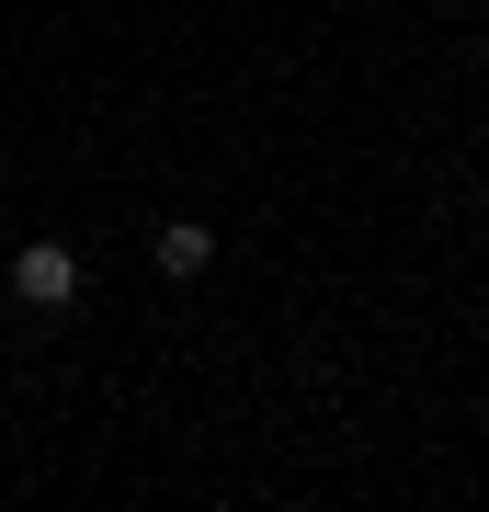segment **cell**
Segmentation results:
<instances>
[{"label":"cell","instance_id":"1","mask_svg":"<svg viewBox=\"0 0 489 512\" xmlns=\"http://www.w3.org/2000/svg\"><path fill=\"white\" fill-rule=\"evenodd\" d=\"M12 296H23V308H69V296H80V251H69V239L12 251Z\"/></svg>","mask_w":489,"mask_h":512},{"label":"cell","instance_id":"2","mask_svg":"<svg viewBox=\"0 0 489 512\" xmlns=\"http://www.w3.org/2000/svg\"><path fill=\"white\" fill-rule=\"evenodd\" d=\"M148 262H160V274H171V285H194V274H205V262H217V228H205V217H171L160 239H148Z\"/></svg>","mask_w":489,"mask_h":512}]
</instances>
